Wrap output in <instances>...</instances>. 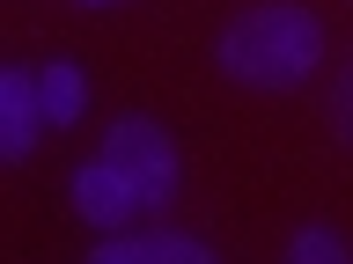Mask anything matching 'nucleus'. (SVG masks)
Returning a JSON list of instances; mask_svg holds the SVG:
<instances>
[{
  "mask_svg": "<svg viewBox=\"0 0 353 264\" xmlns=\"http://www.w3.org/2000/svg\"><path fill=\"white\" fill-rule=\"evenodd\" d=\"M214 66L250 96H294L324 74V22L302 0H250L214 30Z\"/></svg>",
  "mask_w": 353,
  "mask_h": 264,
  "instance_id": "obj_1",
  "label": "nucleus"
},
{
  "mask_svg": "<svg viewBox=\"0 0 353 264\" xmlns=\"http://www.w3.org/2000/svg\"><path fill=\"white\" fill-rule=\"evenodd\" d=\"M96 264H214V242L176 228V220H162V213H148L132 228L96 235Z\"/></svg>",
  "mask_w": 353,
  "mask_h": 264,
  "instance_id": "obj_4",
  "label": "nucleus"
},
{
  "mask_svg": "<svg viewBox=\"0 0 353 264\" xmlns=\"http://www.w3.org/2000/svg\"><path fill=\"white\" fill-rule=\"evenodd\" d=\"M66 206L81 213L88 235H110V228H132V220H148V198H140V184H132V176L118 169L103 147H96L81 169L66 176Z\"/></svg>",
  "mask_w": 353,
  "mask_h": 264,
  "instance_id": "obj_3",
  "label": "nucleus"
},
{
  "mask_svg": "<svg viewBox=\"0 0 353 264\" xmlns=\"http://www.w3.org/2000/svg\"><path fill=\"white\" fill-rule=\"evenodd\" d=\"M103 154L140 184L148 213H162V206L176 198V184H184V154H176V140L162 132V118H148V110L110 118V125H103Z\"/></svg>",
  "mask_w": 353,
  "mask_h": 264,
  "instance_id": "obj_2",
  "label": "nucleus"
},
{
  "mask_svg": "<svg viewBox=\"0 0 353 264\" xmlns=\"http://www.w3.org/2000/svg\"><path fill=\"white\" fill-rule=\"evenodd\" d=\"M346 257H353V242L339 228H324V220H309V228L287 235V264H346Z\"/></svg>",
  "mask_w": 353,
  "mask_h": 264,
  "instance_id": "obj_7",
  "label": "nucleus"
},
{
  "mask_svg": "<svg viewBox=\"0 0 353 264\" xmlns=\"http://www.w3.org/2000/svg\"><path fill=\"white\" fill-rule=\"evenodd\" d=\"M81 8H118V0H81Z\"/></svg>",
  "mask_w": 353,
  "mask_h": 264,
  "instance_id": "obj_9",
  "label": "nucleus"
},
{
  "mask_svg": "<svg viewBox=\"0 0 353 264\" xmlns=\"http://www.w3.org/2000/svg\"><path fill=\"white\" fill-rule=\"evenodd\" d=\"M37 88H44V118H52V132H74L88 118V74L74 59H44L37 66Z\"/></svg>",
  "mask_w": 353,
  "mask_h": 264,
  "instance_id": "obj_6",
  "label": "nucleus"
},
{
  "mask_svg": "<svg viewBox=\"0 0 353 264\" xmlns=\"http://www.w3.org/2000/svg\"><path fill=\"white\" fill-rule=\"evenodd\" d=\"M44 132L52 118H44L37 66H0V162H30Z\"/></svg>",
  "mask_w": 353,
  "mask_h": 264,
  "instance_id": "obj_5",
  "label": "nucleus"
},
{
  "mask_svg": "<svg viewBox=\"0 0 353 264\" xmlns=\"http://www.w3.org/2000/svg\"><path fill=\"white\" fill-rule=\"evenodd\" d=\"M324 118H331V132H339V147H353V59H339V66H331Z\"/></svg>",
  "mask_w": 353,
  "mask_h": 264,
  "instance_id": "obj_8",
  "label": "nucleus"
}]
</instances>
